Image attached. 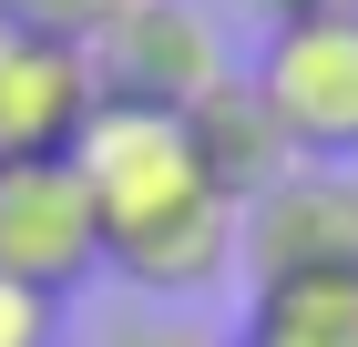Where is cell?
Wrapping results in <instances>:
<instances>
[{
  "mask_svg": "<svg viewBox=\"0 0 358 347\" xmlns=\"http://www.w3.org/2000/svg\"><path fill=\"white\" fill-rule=\"evenodd\" d=\"M72 174L92 194L103 225V266L143 296H205L236 266V205L205 184L194 133L174 112L92 103V123L72 133Z\"/></svg>",
  "mask_w": 358,
  "mask_h": 347,
  "instance_id": "6da1fadb",
  "label": "cell"
},
{
  "mask_svg": "<svg viewBox=\"0 0 358 347\" xmlns=\"http://www.w3.org/2000/svg\"><path fill=\"white\" fill-rule=\"evenodd\" d=\"M246 82L266 92V112H276V133L297 143V163H358V0L276 21L266 61Z\"/></svg>",
  "mask_w": 358,
  "mask_h": 347,
  "instance_id": "7a4b0ae2",
  "label": "cell"
},
{
  "mask_svg": "<svg viewBox=\"0 0 358 347\" xmlns=\"http://www.w3.org/2000/svg\"><path fill=\"white\" fill-rule=\"evenodd\" d=\"M0 276H21L52 307L103 276V225H92V194L72 174V154L0 163Z\"/></svg>",
  "mask_w": 358,
  "mask_h": 347,
  "instance_id": "3957f363",
  "label": "cell"
},
{
  "mask_svg": "<svg viewBox=\"0 0 358 347\" xmlns=\"http://www.w3.org/2000/svg\"><path fill=\"white\" fill-rule=\"evenodd\" d=\"M215 82H225V52H215V21H205L194 0H134V10L92 41V92H103V103L174 112V123H185Z\"/></svg>",
  "mask_w": 358,
  "mask_h": 347,
  "instance_id": "277c9868",
  "label": "cell"
},
{
  "mask_svg": "<svg viewBox=\"0 0 358 347\" xmlns=\"http://www.w3.org/2000/svg\"><path fill=\"white\" fill-rule=\"evenodd\" d=\"M236 266H246V286L358 276V174L348 163H297L276 194H256L236 214Z\"/></svg>",
  "mask_w": 358,
  "mask_h": 347,
  "instance_id": "5b68a950",
  "label": "cell"
},
{
  "mask_svg": "<svg viewBox=\"0 0 358 347\" xmlns=\"http://www.w3.org/2000/svg\"><path fill=\"white\" fill-rule=\"evenodd\" d=\"M92 103H103L92 92V52L0 21V163L72 154V133L92 123Z\"/></svg>",
  "mask_w": 358,
  "mask_h": 347,
  "instance_id": "8992f818",
  "label": "cell"
},
{
  "mask_svg": "<svg viewBox=\"0 0 358 347\" xmlns=\"http://www.w3.org/2000/svg\"><path fill=\"white\" fill-rule=\"evenodd\" d=\"M185 133H194V163H205V184H215L236 214H246L256 194H276L287 174H297V143L276 133L266 92H256L246 72H225L215 92H205V103L185 112Z\"/></svg>",
  "mask_w": 358,
  "mask_h": 347,
  "instance_id": "52a82bcc",
  "label": "cell"
},
{
  "mask_svg": "<svg viewBox=\"0 0 358 347\" xmlns=\"http://www.w3.org/2000/svg\"><path fill=\"white\" fill-rule=\"evenodd\" d=\"M225 347H358V276H276V286H246V327Z\"/></svg>",
  "mask_w": 358,
  "mask_h": 347,
  "instance_id": "ba28073f",
  "label": "cell"
},
{
  "mask_svg": "<svg viewBox=\"0 0 358 347\" xmlns=\"http://www.w3.org/2000/svg\"><path fill=\"white\" fill-rule=\"evenodd\" d=\"M123 10H134V0H0L10 31H41V41H72V52H92Z\"/></svg>",
  "mask_w": 358,
  "mask_h": 347,
  "instance_id": "9c48e42d",
  "label": "cell"
},
{
  "mask_svg": "<svg viewBox=\"0 0 358 347\" xmlns=\"http://www.w3.org/2000/svg\"><path fill=\"white\" fill-rule=\"evenodd\" d=\"M92 347H225V337L205 317H143V307H134V317H113Z\"/></svg>",
  "mask_w": 358,
  "mask_h": 347,
  "instance_id": "30bf717a",
  "label": "cell"
},
{
  "mask_svg": "<svg viewBox=\"0 0 358 347\" xmlns=\"http://www.w3.org/2000/svg\"><path fill=\"white\" fill-rule=\"evenodd\" d=\"M52 337H62V307L31 296L21 276H0V347H52Z\"/></svg>",
  "mask_w": 358,
  "mask_h": 347,
  "instance_id": "8fae6325",
  "label": "cell"
},
{
  "mask_svg": "<svg viewBox=\"0 0 358 347\" xmlns=\"http://www.w3.org/2000/svg\"><path fill=\"white\" fill-rule=\"evenodd\" d=\"M266 21H307V10H348V0H256Z\"/></svg>",
  "mask_w": 358,
  "mask_h": 347,
  "instance_id": "7c38bea8",
  "label": "cell"
}]
</instances>
